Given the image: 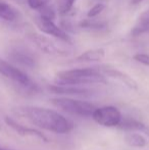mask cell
I'll list each match as a JSON object with an SVG mask.
<instances>
[{
    "instance_id": "obj_1",
    "label": "cell",
    "mask_w": 149,
    "mask_h": 150,
    "mask_svg": "<svg viewBox=\"0 0 149 150\" xmlns=\"http://www.w3.org/2000/svg\"><path fill=\"white\" fill-rule=\"evenodd\" d=\"M18 113L37 128L58 135L71 133L75 128L72 120L57 110L40 106H25L18 108Z\"/></svg>"
},
{
    "instance_id": "obj_2",
    "label": "cell",
    "mask_w": 149,
    "mask_h": 150,
    "mask_svg": "<svg viewBox=\"0 0 149 150\" xmlns=\"http://www.w3.org/2000/svg\"><path fill=\"white\" fill-rule=\"evenodd\" d=\"M89 84H106L105 76L93 67L66 69L56 74L55 85L83 86Z\"/></svg>"
},
{
    "instance_id": "obj_3",
    "label": "cell",
    "mask_w": 149,
    "mask_h": 150,
    "mask_svg": "<svg viewBox=\"0 0 149 150\" xmlns=\"http://www.w3.org/2000/svg\"><path fill=\"white\" fill-rule=\"evenodd\" d=\"M50 102L64 112L80 117H91L96 106L93 103L86 100H80L72 97H54L50 99Z\"/></svg>"
},
{
    "instance_id": "obj_4",
    "label": "cell",
    "mask_w": 149,
    "mask_h": 150,
    "mask_svg": "<svg viewBox=\"0 0 149 150\" xmlns=\"http://www.w3.org/2000/svg\"><path fill=\"white\" fill-rule=\"evenodd\" d=\"M0 75L13 82L24 90L33 92L36 91L38 88L36 84L30 79V77L26 73L2 58H0Z\"/></svg>"
},
{
    "instance_id": "obj_5",
    "label": "cell",
    "mask_w": 149,
    "mask_h": 150,
    "mask_svg": "<svg viewBox=\"0 0 149 150\" xmlns=\"http://www.w3.org/2000/svg\"><path fill=\"white\" fill-rule=\"evenodd\" d=\"M91 117L96 124L104 128L119 127L123 120V115L121 110L113 105H104V106L96 107Z\"/></svg>"
},
{
    "instance_id": "obj_6",
    "label": "cell",
    "mask_w": 149,
    "mask_h": 150,
    "mask_svg": "<svg viewBox=\"0 0 149 150\" xmlns=\"http://www.w3.org/2000/svg\"><path fill=\"white\" fill-rule=\"evenodd\" d=\"M7 56L9 60L16 64L22 65V67H28V69H33L36 67V57L25 46L14 45L9 47Z\"/></svg>"
},
{
    "instance_id": "obj_7",
    "label": "cell",
    "mask_w": 149,
    "mask_h": 150,
    "mask_svg": "<svg viewBox=\"0 0 149 150\" xmlns=\"http://www.w3.org/2000/svg\"><path fill=\"white\" fill-rule=\"evenodd\" d=\"M30 38L35 43V45L41 50L42 52L48 54V55H59V56H66L70 52L68 49L64 47H60L59 45L50 40L49 38L41 35V34H31Z\"/></svg>"
},
{
    "instance_id": "obj_8",
    "label": "cell",
    "mask_w": 149,
    "mask_h": 150,
    "mask_svg": "<svg viewBox=\"0 0 149 150\" xmlns=\"http://www.w3.org/2000/svg\"><path fill=\"white\" fill-rule=\"evenodd\" d=\"M35 22H36V26L38 27V29L42 33L46 34V35L52 36V37L56 38V39L62 40L64 42H71V38L66 34V32L56 26L52 20H49V18H46L39 16L36 18Z\"/></svg>"
},
{
    "instance_id": "obj_9",
    "label": "cell",
    "mask_w": 149,
    "mask_h": 150,
    "mask_svg": "<svg viewBox=\"0 0 149 150\" xmlns=\"http://www.w3.org/2000/svg\"><path fill=\"white\" fill-rule=\"evenodd\" d=\"M6 125L9 128H11V130H13L18 135L22 137H32V138H36L39 140L43 141V142H48V138L38 129L30 128V127H26L24 125H20L18 122H16L14 120L10 119L9 117H4Z\"/></svg>"
},
{
    "instance_id": "obj_10",
    "label": "cell",
    "mask_w": 149,
    "mask_h": 150,
    "mask_svg": "<svg viewBox=\"0 0 149 150\" xmlns=\"http://www.w3.org/2000/svg\"><path fill=\"white\" fill-rule=\"evenodd\" d=\"M48 90L51 93L61 96H80V97H89L92 95V91L81 86H59V85H50L48 86Z\"/></svg>"
},
{
    "instance_id": "obj_11",
    "label": "cell",
    "mask_w": 149,
    "mask_h": 150,
    "mask_svg": "<svg viewBox=\"0 0 149 150\" xmlns=\"http://www.w3.org/2000/svg\"><path fill=\"white\" fill-rule=\"evenodd\" d=\"M104 76L108 78H112L117 81L123 83L125 86H127L129 89L131 90H137L138 89V84L131 76H129L128 74L124 73V71H119L117 69H112V67H105L103 69V71H101Z\"/></svg>"
},
{
    "instance_id": "obj_12",
    "label": "cell",
    "mask_w": 149,
    "mask_h": 150,
    "mask_svg": "<svg viewBox=\"0 0 149 150\" xmlns=\"http://www.w3.org/2000/svg\"><path fill=\"white\" fill-rule=\"evenodd\" d=\"M105 57V51L103 48H95V49L86 50L81 53L76 59L83 62H99Z\"/></svg>"
},
{
    "instance_id": "obj_13",
    "label": "cell",
    "mask_w": 149,
    "mask_h": 150,
    "mask_svg": "<svg viewBox=\"0 0 149 150\" xmlns=\"http://www.w3.org/2000/svg\"><path fill=\"white\" fill-rule=\"evenodd\" d=\"M124 140L126 144L133 148H144L147 145L145 136L138 132H127L124 136Z\"/></svg>"
},
{
    "instance_id": "obj_14",
    "label": "cell",
    "mask_w": 149,
    "mask_h": 150,
    "mask_svg": "<svg viewBox=\"0 0 149 150\" xmlns=\"http://www.w3.org/2000/svg\"><path fill=\"white\" fill-rule=\"evenodd\" d=\"M148 32H149V8L141 13V16L138 18L137 24L132 29L131 33L133 36H139L144 33H148Z\"/></svg>"
},
{
    "instance_id": "obj_15",
    "label": "cell",
    "mask_w": 149,
    "mask_h": 150,
    "mask_svg": "<svg viewBox=\"0 0 149 150\" xmlns=\"http://www.w3.org/2000/svg\"><path fill=\"white\" fill-rule=\"evenodd\" d=\"M18 13L8 3H6L4 0L0 1V18L6 22H14L16 20Z\"/></svg>"
},
{
    "instance_id": "obj_16",
    "label": "cell",
    "mask_w": 149,
    "mask_h": 150,
    "mask_svg": "<svg viewBox=\"0 0 149 150\" xmlns=\"http://www.w3.org/2000/svg\"><path fill=\"white\" fill-rule=\"evenodd\" d=\"M79 27L84 30H91V31H105L108 28L107 23L101 22V21H94V20H84L80 22Z\"/></svg>"
},
{
    "instance_id": "obj_17",
    "label": "cell",
    "mask_w": 149,
    "mask_h": 150,
    "mask_svg": "<svg viewBox=\"0 0 149 150\" xmlns=\"http://www.w3.org/2000/svg\"><path fill=\"white\" fill-rule=\"evenodd\" d=\"M119 128L121 130L126 131V132H137V131H143L146 129L142 122H138V120L134 119H123L121 125H119Z\"/></svg>"
},
{
    "instance_id": "obj_18",
    "label": "cell",
    "mask_w": 149,
    "mask_h": 150,
    "mask_svg": "<svg viewBox=\"0 0 149 150\" xmlns=\"http://www.w3.org/2000/svg\"><path fill=\"white\" fill-rule=\"evenodd\" d=\"M76 0H57L58 12L62 16L68 14L74 7Z\"/></svg>"
},
{
    "instance_id": "obj_19",
    "label": "cell",
    "mask_w": 149,
    "mask_h": 150,
    "mask_svg": "<svg viewBox=\"0 0 149 150\" xmlns=\"http://www.w3.org/2000/svg\"><path fill=\"white\" fill-rule=\"evenodd\" d=\"M27 2H28V5L30 6V8L40 11L44 7L49 5L50 0H27Z\"/></svg>"
},
{
    "instance_id": "obj_20",
    "label": "cell",
    "mask_w": 149,
    "mask_h": 150,
    "mask_svg": "<svg viewBox=\"0 0 149 150\" xmlns=\"http://www.w3.org/2000/svg\"><path fill=\"white\" fill-rule=\"evenodd\" d=\"M103 9H104V4L97 3L90 8L89 11H88V13H87V16L89 18H95L96 16H98L99 13H101Z\"/></svg>"
},
{
    "instance_id": "obj_21",
    "label": "cell",
    "mask_w": 149,
    "mask_h": 150,
    "mask_svg": "<svg viewBox=\"0 0 149 150\" xmlns=\"http://www.w3.org/2000/svg\"><path fill=\"white\" fill-rule=\"evenodd\" d=\"M133 59L141 64L149 67V54L147 53H137L133 56Z\"/></svg>"
},
{
    "instance_id": "obj_22",
    "label": "cell",
    "mask_w": 149,
    "mask_h": 150,
    "mask_svg": "<svg viewBox=\"0 0 149 150\" xmlns=\"http://www.w3.org/2000/svg\"><path fill=\"white\" fill-rule=\"evenodd\" d=\"M143 0H131L132 4H134V5H137V4H139L140 2H142Z\"/></svg>"
},
{
    "instance_id": "obj_23",
    "label": "cell",
    "mask_w": 149,
    "mask_h": 150,
    "mask_svg": "<svg viewBox=\"0 0 149 150\" xmlns=\"http://www.w3.org/2000/svg\"><path fill=\"white\" fill-rule=\"evenodd\" d=\"M0 150H11V149H3V148H0Z\"/></svg>"
},
{
    "instance_id": "obj_24",
    "label": "cell",
    "mask_w": 149,
    "mask_h": 150,
    "mask_svg": "<svg viewBox=\"0 0 149 150\" xmlns=\"http://www.w3.org/2000/svg\"><path fill=\"white\" fill-rule=\"evenodd\" d=\"M145 131H147V134L149 135V130H147V129H145Z\"/></svg>"
},
{
    "instance_id": "obj_25",
    "label": "cell",
    "mask_w": 149,
    "mask_h": 150,
    "mask_svg": "<svg viewBox=\"0 0 149 150\" xmlns=\"http://www.w3.org/2000/svg\"><path fill=\"white\" fill-rule=\"evenodd\" d=\"M0 130H1V125H0Z\"/></svg>"
},
{
    "instance_id": "obj_26",
    "label": "cell",
    "mask_w": 149,
    "mask_h": 150,
    "mask_svg": "<svg viewBox=\"0 0 149 150\" xmlns=\"http://www.w3.org/2000/svg\"><path fill=\"white\" fill-rule=\"evenodd\" d=\"M0 1H1V0H0Z\"/></svg>"
}]
</instances>
